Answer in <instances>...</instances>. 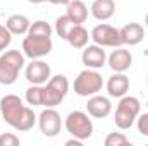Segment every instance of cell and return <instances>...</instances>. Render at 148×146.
<instances>
[{"mask_svg":"<svg viewBox=\"0 0 148 146\" xmlns=\"http://www.w3.org/2000/svg\"><path fill=\"white\" fill-rule=\"evenodd\" d=\"M136 120H138V131H140L143 136L148 138V112L143 113V115H140Z\"/></svg>","mask_w":148,"mask_h":146,"instance_id":"cell-26","label":"cell"},{"mask_svg":"<svg viewBox=\"0 0 148 146\" xmlns=\"http://www.w3.org/2000/svg\"><path fill=\"white\" fill-rule=\"evenodd\" d=\"M119 33H121L122 45L134 46V45H138V43L143 41V38H145V28L140 23H129L124 28H121Z\"/></svg>","mask_w":148,"mask_h":146,"instance_id":"cell-14","label":"cell"},{"mask_svg":"<svg viewBox=\"0 0 148 146\" xmlns=\"http://www.w3.org/2000/svg\"><path fill=\"white\" fill-rule=\"evenodd\" d=\"M67 16L76 24H83L88 19V7L83 0H71L67 3Z\"/></svg>","mask_w":148,"mask_h":146,"instance_id":"cell-19","label":"cell"},{"mask_svg":"<svg viewBox=\"0 0 148 146\" xmlns=\"http://www.w3.org/2000/svg\"><path fill=\"white\" fill-rule=\"evenodd\" d=\"M107 64H109V67L114 72H126L133 64V55H131L129 50L117 46L107 57Z\"/></svg>","mask_w":148,"mask_h":146,"instance_id":"cell-13","label":"cell"},{"mask_svg":"<svg viewBox=\"0 0 148 146\" xmlns=\"http://www.w3.org/2000/svg\"><path fill=\"white\" fill-rule=\"evenodd\" d=\"M86 110H88V115L95 117V119H105L109 117L112 112V103L107 96H102V95H93L88 98V103H86Z\"/></svg>","mask_w":148,"mask_h":146,"instance_id":"cell-12","label":"cell"},{"mask_svg":"<svg viewBox=\"0 0 148 146\" xmlns=\"http://www.w3.org/2000/svg\"><path fill=\"white\" fill-rule=\"evenodd\" d=\"M88 40H90V33L83 24H76L66 38V41L74 48H84L88 45Z\"/></svg>","mask_w":148,"mask_h":146,"instance_id":"cell-18","label":"cell"},{"mask_svg":"<svg viewBox=\"0 0 148 146\" xmlns=\"http://www.w3.org/2000/svg\"><path fill=\"white\" fill-rule=\"evenodd\" d=\"M81 60H83V64L88 69H102L107 64V53H105L103 46H100L97 43L95 45H88L83 50Z\"/></svg>","mask_w":148,"mask_h":146,"instance_id":"cell-10","label":"cell"},{"mask_svg":"<svg viewBox=\"0 0 148 146\" xmlns=\"http://www.w3.org/2000/svg\"><path fill=\"white\" fill-rule=\"evenodd\" d=\"M28 2H29V3H41L43 0H28Z\"/></svg>","mask_w":148,"mask_h":146,"instance_id":"cell-29","label":"cell"},{"mask_svg":"<svg viewBox=\"0 0 148 146\" xmlns=\"http://www.w3.org/2000/svg\"><path fill=\"white\" fill-rule=\"evenodd\" d=\"M43 2H50V3H53V5H67L71 0H43Z\"/></svg>","mask_w":148,"mask_h":146,"instance_id":"cell-28","label":"cell"},{"mask_svg":"<svg viewBox=\"0 0 148 146\" xmlns=\"http://www.w3.org/2000/svg\"><path fill=\"white\" fill-rule=\"evenodd\" d=\"M69 91V81L66 76L57 74L47 81V86H43V105L41 107H57L62 103Z\"/></svg>","mask_w":148,"mask_h":146,"instance_id":"cell-5","label":"cell"},{"mask_svg":"<svg viewBox=\"0 0 148 146\" xmlns=\"http://www.w3.org/2000/svg\"><path fill=\"white\" fill-rule=\"evenodd\" d=\"M107 91L112 98H122L129 91V77L124 72H115L107 81Z\"/></svg>","mask_w":148,"mask_h":146,"instance_id":"cell-15","label":"cell"},{"mask_svg":"<svg viewBox=\"0 0 148 146\" xmlns=\"http://www.w3.org/2000/svg\"><path fill=\"white\" fill-rule=\"evenodd\" d=\"M90 38L100 45V46H112V48H117L122 45V40H121V33L117 28H114L110 24H98L91 29Z\"/></svg>","mask_w":148,"mask_h":146,"instance_id":"cell-9","label":"cell"},{"mask_svg":"<svg viewBox=\"0 0 148 146\" xmlns=\"http://www.w3.org/2000/svg\"><path fill=\"white\" fill-rule=\"evenodd\" d=\"M21 145V139L12 134V132H3L0 134V146H19Z\"/></svg>","mask_w":148,"mask_h":146,"instance_id":"cell-24","label":"cell"},{"mask_svg":"<svg viewBox=\"0 0 148 146\" xmlns=\"http://www.w3.org/2000/svg\"><path fill=\"white\" fill-rule=\"evenodd\" d=\"M90 10L95 19L107 21L115 14V3H114V0H93Z\"/></svg>","mask_w":148,"mask_h":146,"instance_id":"cell-16","label":"cell"},{"mask_svg":"<svg viewBox=\"0 0 148 146\" xmlns=\"http://www.w3.org/2000/svg\"><path fill=\"white\" fill-rule=\"evenodd\" d=\"M0 113L2 119L16 131H29L36 122L33 108L26 107L17 95H5L0 100Z\"/></svg>","mask_w":148,"mask_h":146,"instance_id":"cell-1","label":"cell"},{"mask_svg":"<svg viewBox=\"0 0 148 146\" xmlns=\"http://www.w3.org/2000/svg\"><path fill=\"white\" fill-rule=\"evenodd\" d=\"M24 53L19 50H7L0 55V84L10 86L17 81V76L24 67Z\"/></svg>","mask_w":148,"mask_h":146,"instance_id":"cell-2","label":"cell"},{"mask_svg":"<svg viewBox=\"0 0 148 146\" xmlns=\"http://www.w3.org/2000/svg\"><path fill=\"white\" fill-rule=\"evenodd\" d=\"M81 145H83V141L77 139V138H73V139L66 141V146H81Z\"/></svg>","mask_w":148,"mask_h":146,"instance_id":"cell-27","label":"cell"},{"mask_svg":"<svg viewBox=\"0 0 148 146\" xmlns=\"http://www.w3.org/2000/svg\"><path fill=\"white\" fill-rule=\"evenodd\" d=\"M129 145V139L122 132H110L105 138V146H126Z\"/></svg>","mask_w":148,"mask_h":146,"instance_id":"cell-23","label":"cell"},{"mask_svg":"<svg viewBox=\"0 0 148 146\" xmlns=\"http://www.w3.org/2000/svg\"><path fill=\"white\" fill-rule=\"evenodd\" d=\"M38 126H40V131L43 136L55 138V136H59L64 124H62L60 113L55 110V107H47L38 115Z\"/></svg>","mask_w":148,"mask_h":146,"instance_id":"cell-8","label":"cell"},{"mask_svg":"<svg viewBox=\"0 0 148 146\" xmlns=\"http://www.w3.org/2000/svg\"><path fill=\"white\" fill-rule=\"evenodd\" d=\"M145 24H147V28H148V14H147V17H145Z\"/></svg>","mask_w":148,"mask_h":146,"instance_id":"cell-30","label":"cell"},{"mask_svg":"<svg viewBox=\"0 0 148 146\" xmlns=\"http://www.w3.org/2000/svg\"><path fill=\"white\" fill-rule=\"evenodd\" d=\"M74 26H76V23H74L67 14H66V16L57 17V21H55V31H57V35L62 38V40H66V38H67L69 31L73 29Z\"/></svg>","mask_w":148,"mask_h":146,"instance_id":"cell-21","label":"cell"},{"mask_svg":"<svg viewBox=\"0 0 148 146\" xmlns=\"http://www.w3.org/2000/svg\"><path fill=\"white\" fill-rule=\"evenodd\" d=\"M140 110H141V103L136 96H126L124 95L119 100V105L115 108V117H114L115 126L122 131L129 129L134 124V120L138 119Z\"/></svg>","mask_w":148,"mask_h":146,"instance_id":"cell-3","label":"cell"},{"mask_svg":"<svg viewBox=\"0 0 148 146\" xmlns=\"http://www.w3.org/2000/svg\"><path fill=\"white\" fill-rule=\"evenodd\" d=\"M103 88V77L97 69H84L74 79V93L79 96H93Z\"/></svg>","mask_w":148,"mask_h":146,"instance_id":"cell-4","label":"cell"},{"mask_svg":"<svg viewBox=\"0 0 148 146\" xmlns=\"http://www.w3.org/2000/svg\"><path fill=\"white\" fill-rule=\"evenodd\" d=\"M26 102L31 107H41L43 105V86L33 84L26 89Z\"/></svg>","mask_w":148,"mask_h":146,"instance_id":"cell-20","label":"cell"},{"mask_svg":"<svg viewBox=\"0 0 148 146\" xmlns=\"http://www.w3.org/2000/svg\"><path fill=\"white\" fill-rule=\"evenodd\" d=\"M50 71V65L40 59H33L31 64H28L26 67V79L31 83V84H45L52 76Z\"/></svg>","mask_w":148,"mask_h":146,"instance_id":"cell-11","label":"cell"},{"mask_svg":"<svg viewBox=\"0 0 148 146\" xmlns=\"http://www.w3.org/2000/svg\"><path fill=\"white\" fill-rule=\"evenodd\" d=\"M12 41V33L7 29V26H2L0 24V52H3Z\"/></svg>","mask_w":148,"mask_h":146,"instance_id":"cell-25","label":"cell"},{"mask_svg":"<svg viewBox=\"0 0 148 146\" xmlns=\"http://www.w3.org/2000/svg\"><path fill=\"white\" fill-rule=\"evenodd\" d=\"M67 132L73 136V138H77L81 141L91 138L93 134V122L91 119L88 117L86 112H81V110H74L71 112L67 117H66V122H64Z\"/></svg>","mask_w":148,"mask_h":146,"instance_id":"cell-6","label":"cell"},{"mask_svg":"<svg viewBox=\"0 0 148 146\" xmlns=\"http://www.w3.org/2000/svg\"><path fill=\"white\" fill-rule=\"evenodd\" d=\"M52 36H28L23 40V53L26 57L33 59H41L52 52Z\"/></svg>","mask_w":148,"mask_h":146,"instance_id":"cell-7","label":"cell"},{"mask_svg":"<svg viewBox=\"0 0 148 146\" xmlns=\"http://www.w3.org/2000/svg\"><path fill=\"white\" fill-rule=\"evenodd\" d=\"M147 86H148V77H147Z\"/></svg>","mask_w":148,"mask_h":146,"instance_id":"cell-31","label":"cell"},{"mask_svg":"<svg viewBox=\"0 0 148 146\" xmlns=\"http://www.w3.org/2000/svg\"><path fill=\"white\" fill-rule=\"evenodd\" d=\"M5 26H7V29L12 35H28V29L31 26V21L26 16H23V14H12V16L7 17Z\"/></svg>","mask_w":148,"mask_h":146,"instance_id":"cell-17","label":"cell"},{"mask_svg":"<svg viewBox=\"0 0 148 146\" xmlns=\"http://www.w3.org/2000/svg\"><path fill=\"white\" fill-rule=\"evenodd\" d=\"M28 35L29 36H52V26L45 21H35L31 23Z\"/></svg>","mask_w":148,"mask_h":146,"instance_id":"cell-22","label":"cell"}]
</instances>
